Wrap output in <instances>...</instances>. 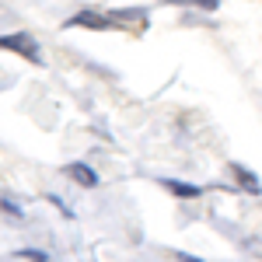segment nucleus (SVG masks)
Masks as SVG:
<instances>
[{
	"instance_id": "39448f33",
	"label": "nucleus",
	"mask_w": 262,
	"mask_h": 262,
	"mask_svg": "<svg viewBox=\"0 0 262 262\" xmlns=\"http://www.w3.org/2000/svg\"><path fill=\"white\" fill-rule=\"evenodd\" d=\"M74 25H88V28H108L112 21L101 18V14H88V11H84V14H77V18H70V28H74Z\"/></svg>"
},
{
	"instance_id": "20e7f679",
	"label": "nucleus",
	"mask_w": 262,
	"mask_h": 262,
	"mask_svg": "<svg viewBox=\"0 0 262 262\" xmlns=\"http://www.w3.org/2000/svg\"><path fill=\"white\" fill-rule=\"evenodd\" d=\"M164 189H171L179 200H196L200 196V189L196 185H185V182H171V179H164Z\"/></svg>"
},
{
	"instance_id": "7ed1b4c3",
	"label": "nucleus",
	"mask_w": 262,
	"mask_h": 262,
	"mask_svg": "<svg viewBox=\"0 0 262 262\" xmlns=\"http://www.w3.org/2000/svg\"><path fill=\"white\" fill-rule=\"evenodd\" d=\"M231 171H234V179L242 182V185H245V189H248V192H255V196H259V192H262V182L255 179V175H252V171H248L245 164H231Z\"/></svg>"
},
{
	"instance_id": "423d86ee",
	"label": "nucleus",
	"mask_w": 262,
	"mask_h": 262,
	"mask_svg": "<svg viewBox=\"0 0 262 262\" xmlns=\"http://www.w3.org/2000/svg\"><path fill=\"white\" fill-rule=\"evenodd\" d=\"M182 4H192V7H203V11H217L221 0H182Z\"/></svg>"
},
{
	"instance_id": "0eeeda50",
	"label": "nucleus",
	"mask_w": 262,
	"mask_h": 262,
	"mask_svg": "<svg viewBox=\"0 0 262 262\" xmlns=\"http://www.w3.org/2000/svg\"><path fill=\"white\" fill-rule=\"evenodd\" d=\"M21 259H32V262H46V252H32V248H25V252H18Z\"/></svg>"
},
{
	"instance_id": "6e6552de",
	"label": "nucleus",
	"mask_w": 262,
	"mask_h": 262,
	"mask_svg": "<svg viewBox=\"0 0 262 262\" xmlns=\"http://www.w3.org/2000/svg\"><path fill=\"white\" fill-rule=\"evenodd\" d=\"M0 206H4L7 213H14V217H18V213H21V210H18V206H14V203H11V200H0Z\"/></svg>"
},
{
	"instance_id": "1a4fd4ad",
	"label": "nucleus",
	"mask_w": 262,
	"mask_h": 262,
	"mask_svg": "<svg viewBox=\"0 0 262 262\" xmlns=\"http://www.w3.org/2000/svg\"><path fill=\"white\" fill-rule=\"evenodd\" d=\"M179 262H203V259H196V255H189V252H179Z\"/></svg>"
},
{
	"instance_id": "f03ea898",
	"label": "nucleus",
	"mask_w": 262,
	"mask_h": 262,
	"mask_svg": "<svg viewBox=\"0 0 262 262\" xmlns=\"http://www.w3.org/2000/svg\"><path fill=\"white\" fill-rule=\"evenodd\" d=\"M67 171H70V179L77 182V185H84V189H91V185H98V175H95V171H91V168H88V164H70V168H67Z\"/></svg>"
},
{
	"instance_id": "f257e3e1",
	"label": "nucleus",
	"mask_w": 262,
	"mask_h": 262,
	"mask_svg": "<svg viewBox=\"0 0 262 262\" xmlns=\"http://www.w3.org/2000/svg\"><path fill=\"white\" fill-rule=\"evenodd\" d=\"M0 49H7V53H18V56H25V60H32V63H42V56H39V42L32 39L28 32L0 35Z\"/></svg>"
}]
</instances>
